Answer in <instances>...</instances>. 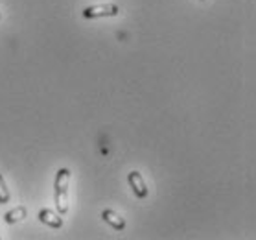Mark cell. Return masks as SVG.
<instances>
[{
    "label": "cell",
    "mask_w": 256,
    "mask_h": 240,
    "mask_svg": "<svg viewBox=\"0 0 256 240\" xmlns=\"http://www.w3.org/2000/svg\"><path fill=\"white\" fill-rule=\"evenodd\" d=\"M102 218H104V222H107L111 227H114L116 231H122L126 227V220H124L116 211H112V209H105L102 212Z\"/></svg>",
    "instance_id": "4"
},
{
    "label": "cell",
    "mask_w": 256,
    "mask_h": 240,
    "mask_svg": "<svg viewBox=\"0 0 256 240\" xmlns=\"http://www.w3.org/2000/svg\"><path fill=\"white\" fill-rule=\"evenodd\" d=\"M26 214H28V211H26V207H22V205H18V207H15L13 211L6 212V216H4V220H6L8 223H17V222H20V220H24V218H26Z\"/></svg>",
    "instance_id": "6"
},
{
    "label": "cell",
    "mask_w": 256,
    "mask_h": 240,
    "mask_svg": "<svg viewBox=\"0 0 256 240\" xmlns=\"http://www.w3.org/2000/svg\"><path fill=\"white\" fill-rule=\"evenodd\" d=\"M118 6L114 4H98V6H88L83 10V17L85 19H98V17H116Z\"/></svg>",
    "instance_id": "2"
},
{
    "label": "cell",
    "mask_w": 256,
    "mask_h": 240,
    "mask_svg": "<svg viewBox=\"0 0 256 240\" xmlns=\"http://www.w3.org/2000/svg\"><path fill=\"white\" fill-rule=\"evenodd\" d=\"M128 181H129V185H131V188H133V192L136 194L138 198H146V196H148V187H146V181L140 172H136V170L129 172Z\"/></svg>",
    "instance_id": "3"
},
{
    "label": "cell",
    "mask_w": 256,
    "mask_h": 240,
    "mask_svg": "<svg viewBox=\"0 0 256 240\" xmlns=\"http://www.w3.org/2000/svg\"><path fill=\"white\" fill-rule=\"evenodd\" d=\"M10 190H8V185L6 181H4V177H2V174H0V203H8L10 201Z\"/></svg>",
    "instance_id": "7"
},
{
    "label": "cell",
    "mask_w": 256,
    "mask_h": 240,
    "mask_svg": "<svg viewBox=\"0 0 256 240\" xmlns=\"http://www.w3.org/2000/svg\"><path fill=\"white\" fill-rule=\"evenodd\" d=\"M68 183H70V170L59 168L56 174V209L59 214H66L68 212Z\"/></svg>",
    "instance_id": "1"
},
{
    "label": "cell",
    "mask_w": 256,
    "mask_h": 240,
    "mask_svg": "<svg viewBox=\"0 0 256 240\" xmlns=\"http://www.w3.org/2000/svg\"><path fill=\"white\" fill-rule=\"evenodd\" d=\"M39 220L54 229L63 227V218H59V214H56V212L50 211V209H42V211L39 212Z\"/></svg>",
    "instance_id": "5"
}]
</instances>
